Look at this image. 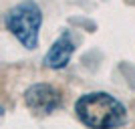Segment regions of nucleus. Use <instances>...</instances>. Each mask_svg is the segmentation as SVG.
<instances>
[{
    "label": "nucleus",
    "instance_id": "3",
    "mask_svg": "<svg viewBox=\"0 0 135 129\" xmlns=\"http://www.w3.org/2000/svg\"><path fill=\"white\" fill-rule=\"evenodd\" d=\"M24 103L28 109L40 113V115H49L61 107L62 99L61 93L49 83H34L24 91Z\"/></svg>",
    "mask_w": 135,
    "mask_h": 129
},
{
    "label": "nucleus",
    "instance_id": "2",
    "mask_svg": "<svg viewBox=\"0 0 135 129\" xmlns=\"http://www.w3.org/2000/svg\"><path fill=\"white\" fill-rule=\"evenodd\" d=\"M42 24V10L34 0H24L12 6L4 14V26L24 49L34 51L38 46V30Z\"/></svg>",
    "mask_w": 135,
    "mask_h": 129
},
{
    "label": "nucleus",
    "instance_id": "1",
    "mask_svg": "<svg viewBox=\"0 0 135 129\" xmlns=\"http://www.w3.org/2000/svg\"><path fill=\"white\" fill-rule=\"evenodd\" d=\"M77 117L87 127L117 129L127 123V111L123 103L105 91L85 93L75 103Z\"/></svg>",
    "mask_w": 135,
    "mask_h": 129
},
{
    "label": "nucleus",
    "instance_id": "4",
    "mask_svg": "<svg viewBox=\"0 0 135 129\" xmlns=\"http://www.w3.org/2000/svg\"><path fill=\"white\" fill-rule=\"evenodd\" d=\"M73 52H75V40H73V36H71V32L65 30V32L59 34V39H56L51 45V49L46 51L45 65L49 69H55V71L65 69L69 65V61H71Z\"/></svg>",
    "mask_w": 135,
    "mask_h": 129
}]
</instances>
